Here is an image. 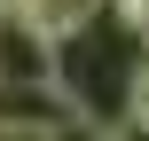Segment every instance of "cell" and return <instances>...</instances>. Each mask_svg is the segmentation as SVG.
Listing matches in <instances>:
<instances>
[{"label": "cell", "mask_w": 149, "mask_h": 141, "mask_svg": "<svg viewBox=\"0 0 149 141\" xmlns=\"http://www.w3.org/2000/svg\"><path fill=\"white\" fill-rule=\"evenodd\" d=\"M0 86H55V39L31 16H0Z\"/></svg>", "instance_id": "obj_1"}, {"label": "cell", "mask_w": 149, "mask_h": 141, "mask_svg": "<svg viewBox=\"0 0 149 141\" xmlns=\"http://www.w3.org/2000/svg\"><path fill=\"white\" fill-rule=\"evenodd\" d=\"M102 8H110V0H39V8H31V24H39L47 39H79V31H94V24H102Z\"/></svg>", "instance_id": "obj_2"}, {"label": "cell", "mask_w": 149, "mask_h": 141, "mask_svg": "<svg viewBox=\"0 0 149 141\" xmlns=\"http://www.w3.org/2000/svg\"><path fill=\"white\" fill-rule=\"evenodd\" d=\"M110 8H118L126 39H134V47H149V0H110Z\"/></svg>", "instance_id": "obj_3"}, {"label": "cell", "mask_w": 149, "mask_h": 141, "mask_svg": "<svg viewBox=\"0 0 149 141\" xmlns=\"http://www.w3.org/2000/svg\"><path fill=\"white\" fill-rule=\"evenodd\" d=\"M126 118L149 126V63H134V86H126Z\"/></svg>", "instance_id": "obj_4"}, {"label": "cell", "mask_w": 149, "mask_h": 141, "mask_svg": "<svg viewBox=\"0 0 149 141\" xmlns=\"http://www.w3.org/2000/svg\"><path fill=\"white\" fill-rule=\"evenodd\" d=\"M55 141H118V133H102V118H71Z\"/></svg>", "instance_id": "obj_5"}, {"label": "cell", "mask_w": 149, "mask_h": 141, "mask_svg": "<svg viewBox=\"0 0 149 141\" xmlns=\"http://www.w3.org/2000/svg\"><path fill=\"white\" fill-rule=\"evenodd\" d=\"M118 141H149V126L141 118H118Z\"/></svg>", "instance_id": "obj_6"}, {"label": "cell", "mask_w": 149, "mask_h": 141, "mask_svg": "<svg viewBox=\"0 0 149 141\" xmlns=\"http://www.w3.org/2000/svg\"><path fill=\"white\" fill-rule=\"evenodd\" d=\"M31 8H39V0H0V16H31Z\"/></svg>", "instance_id": "obj_7"}, {"label": "cell", "mask_w": 149, "mask_h": 141, "mask_svg": "<svg viewBox=\"0 0 149 141\" xmlns=\"http://www.w3.org/2000/svg\"><path fill=\"white\" fill-rule=\"evenodd\" d=\"M0 141H24V133H0Z\"/></svg>", "instance_id": "obj_8"}]
</instances>
